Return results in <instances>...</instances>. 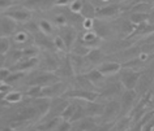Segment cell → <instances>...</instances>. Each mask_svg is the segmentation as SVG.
<instances>
[{
    "label": "cell",
    "instance_id": "9",
    "mask_svg": "<svg viewBox=\"0 0 154 131\" xmlns=\"http://www.w3.org/2000/svg\"><path fill=\"white\" fill-rule=\"evenodd\" d=\"M39 65V59L37 57H21L14 65L11 66L12 71H26V70H32V69L37 68Z\"/></svg>",
    "mask_w": 154,
    "mask_h": 131
},
{
    "label": "cell",
    "instance_id": "11",
    "mask_svg": "<svg viewBox=\"0 0 154 131\" xmlns=\"http://www.w3.org/2000/svg\"><path fill=\"white\" fill-rule=\"evenodd\" d=\"M102 38L98 35V33L95 31L94 29L91 30H85V33L82 34L81 36H80V42L84 43L85 45L90 48H97L99 47V43H101Z\"/></svg>",
    "mask_w": 154,
    "mask_h": 131
},
{
    "label": "cell",
    "instance_id": "1",
    "mask_svg": "<svg viewBox=\"0 0 154 131\" xmlns=\"http://www.w3.org/2000/svg\"><path fill=\"white\" fill-rule=\"evenodd\" d=\"M120 77H122V84L124 86L125 90H134L140 80V71L137 69L127 68L125 70H120Z\"/></svg>",
    "mask_w": 154,
    "mask_h": 131
},
{
    "label": "cell",
    "instance_id": "4",
    "mask_svg": "<svg viewBox=\"0 0 154 131\" xmlns=\"http://www.w3.org/2000/svg\"><path fill=\"white\" fill-rule=\"evenodd\" d=\"M65 92H67L65 83H63L61 80H57V82H54L51 84L42 87V98H47V99L59 98L61 95H65Z\"/></svg>",
    "mask_w": 154,
    "mask_h": 131
},
{
    "label": "cell",
    "instance_id": "5",
    "mask_svg": "<svg viewBox=\"0 0 154 131\" xmlns=\"http://www.w3.org/2000/svg\"><path fill=\"white\" fill-rule=\"evenodd\" d=\"M120 5L119 4H106L102 7H97V13H95V17L98 20H111V18H115L120 14Z\"/></svg>",
    "mask_w": 154,
    "mask_h": 131
},
{
    "label": "cell",
    "instance_id": "31",
    "mask_svg": "<svg viewBox=\"0 0 154 131\" xmlns=\"http://www.w3.org/2000/svg\"><path fill=\"white\" fill-rule=\"evenodd\" d=\"M82 28L84 30H91L94 28V18H82Z\"/></svg>",
    "mask_w": 154,
    "mask_h": 131
},
{
    "label": "cell",
    "instance_id": "27",
    "mask_svg": "<svg viewBox=\"0 0 154 131\" xmlns=\"http://www.w3.org/2000/svg\"><path fill=\"white\" fill-rule=\"evenodd\" d=\"M54 45H55V48H56L59 52H61V53H67V52H69V49H68L67 45H65L64 40L61 39L59 35H55V36H54Z\"/></svg>",
    "mask_w": 154,
    "mask_h": 131
},
{
    "label": "cell",
    "instance_id": "21",
    "mask_svg": "<svg viewBox=\"0 0 154 131\" xmlns=\"http://www.w3.org/2000/svg\"><path fill=\"white\" fill-rule=\"evenodd\" d=\"M149 20V14L148 13H136V12H131L128 21L133 26H138L141 24H145Z\"/></svg>",
    "mask_w": 154,
    "mask_h": 131
},
{
    "label": "cell",
    "instance_id": "28",
    "mask_svg": "<svg viewBox=\"0 0 154 131\" xmlns=\"http://www.w3.org/2000/svg\"><path fill=\"white\" fill-rule=\"evenodd\" d=\"M11 48V39L8 36H2L0 35V53L5 55Z\"/></svg>",
    "mask_w": 154,
    "mask_h": 131
},
{
    "label": "cell",
    "instance_id": "35",
    "mask_svg": "<svg viewBox=\"0 0 154 131\" xmlns=\"http://www.w3.org/2000/svg\"><path fill=\"white\" fill-rule=\"evenodd\" d=\"M119 1H125V0H119Z\"/></svg>",
    "mask_w": 154,
    "mask_h": 131
},
{
    "label": "cell",
    "instance_id": "14",
    "mask_svg": "<svg viewBox=\"0 0 154 131\" xmlns=\"http://www.w3.org/2000/svg\"><path fill=\"white\" fill-rule=\"evenodd\" d=\"M56 71H57V77H73L75 75V71L72 69V65H71V61H69V56L67 57H63L59 64H57V68H56Z\"/></svg>",
    "mask_w": 154,
    "mask_h": 131
},
{
    "label": "cell",
    "instance_id": "12",
    "mask_svg": "<svg viewBox=\"0 0 154 131\" xmlns=\"http://www.w3.org/2000/svg\"><path fill=\"white\" fill-rule=\"evenodd\" d=\"M122 64L116 63V61H105V63L98 64L97 69L102 73L105 77H111L114 74H116L122 70Z\"/></svg>",
    "mask_w": 154,
    "mask_h": 131
},
{
    "label": "cell",
    "instance_id": "3",
    "mask_svg": "<svg viewBox=\"0 0 154 131\" xmlns=\"http://www.w3.org/2000/svg\"><path fill=\"white\" fill-rule=\"evenodd\" d=\"M4 13L8 14L9 17H12L17 24H24V22L30 21V18H32L30 9H28L24 5H12L8 10H5Z\"/></svg>",
    "mask_w": 154,
    "mask_h": 131
},
{
    "label": "cell",
    "instance_id": "22",
    "mask_svg": "<svg viewBox=\"0 0 154 131\" xmlns=\"http://www.w3.org/2000/svg\"><path fill=\"white\" fill-rule=\"evenodd\" d=\"M89 51H90V47H88V45L81 43L80 40L79 42L76 40V43L73 44V47L69 49V52L75 53V55H77V56H86L88 53H89Z\"/></svg>",
    "mask_w": 154,
    "mask_h": 131
},
{
    "label": "cell",
    "instance_id": "26",
    "mask_svg": "<svg viewBox=\"0 0 154 131\" xmlns=\"http://www.w3.org/2000/svg\"><path fill=\"white\" fill-rule=\"evenodd\" d=\"M82 4H84L82 0H71V3H69V5H68V9L71 10V13H73V14H80V12H81V9H82Z\"/></svg>",
    "mask_w": 154,
    "mask_h": 131
},
{
    "label": "cell",
    "instance_id": "32",
    "mask_svg": "<svg viewBox=\"0 0 154 131\" xmlns=\"http://www.w3.org/2000/svg\"><path fill=\"white\" fill-rule=\"evenodd\" d=\"M71 0H54V7H68Z\"/></svg>",
    "mask_w": 154,
    "mask_h": 131
},
{
    "label": "cell",
    "instance_id": "17",
    "mask_svg": "<svg viewBox=\"0 0 154 131\" xmlns=\"http://www.w3.org/2000/svg\"><path fill=\"white\" fill-rule=\"evenodd\" d=\"M25 96L24 92L21 91H17V90H9L8 92L4 94V101L8 103V104H17L20 103L22 98Z\"/></svg>",
    "mask_w": 154,
    "mask_h": 131
},
{
    "label": "cell",
    "instance_id": "13",
    "mask_svg": "<svg viewBox=\"0 0 154 131\" xmlns=\"http://www.w3.org/2000/svg\"><path fill=\"white\" fill-rule=\"evenodd\" d=\"M134 98H136V92H134V90H125L124 94H123L122 98H120V101H119V104H120V110H123L125 113V112L132 109V105L134 103Z\"/></svg>",
    "mask_w": 154,
    "mask_h": 131
},
{
    "label": "cell",
    "instance_id": "33",
    "mask_svg": "<svg viewBox=\"0 0 154 131\" xmlns=\"http://www.w3.org/2000/svg\"><path fill=\"white\" fill-rule=\"evenodd\" d=\"M5 65V55L0 53V68H3Z\"/></svg>",
    "mask_w": 154,
    "mask_h": 131
},
{
    "label": "cell",
    "instance_id": "30",
    "mask_svg": "<svg viewBox=\"0 0 154 131\" xmlns=\"http://www.w3.org/2000/svg\"><path fill=\"white\" fill-rule=\"evenodd\" d=\"M14 4L13 0H0V12H5Z\"/></svg>",
    "mask_w": 154,
    "mask_h": 131
},
{
    "label": "cell",
    "instance_id": "7",
    "mask_svg": "<svg viewBox=\"0 0 154 131\" xmlns=\"http://www.w3.org/2000/svg\"><path fill=\"white\" fill-rule=\"evenodd\" d=\"M57 35L64 40V43L68 47V49H71L73 47V44L76 43V40H77L76 29L73 28V26L68 25V24L64 25V26H60L59 30H57Z\"/></svg>",
    "mask_w": 154,
    "mask_h": 131
},
{
    "label": "cell",
    "instance_id": "2",
    "mask_svg": "<svg viewBox=\"0 0 154 131\" xmlns=\"http://www.w3.org/2000/svg\"><path fill=\"white\" fill-rule=\"evenodd\" d=\"M67 99L71 100H80V101H97L98 94L93 90H86V88H75V90L65 92Z\"/></svg>",
    "mask_w": 154,
    "mask_h": 131
},
{
    "label": "cell",
    "instance_id": "16",
    "mask_svg": "<svg viewBox=\"0 0 154 131\" xmlns=\"http://www.w3.org/2000/svg\"><path fill=\"white\" fill-rule=\"evenodd\" d=\"M85 75H86V78L89 79V82L93 84L94 87H99V86H102V84L105 83V78H106V77L103 75L97 68L90 69L89 71L85 73Z\"/></svg>",
    "mask_w": 154,
    "mask_h": 131
},
{
    "label": "cell",
    "instance_id": "8",
    "mask_svg": "<svg viewBox=\"0 0 154 131\" xmlns=\"http://www.w3.org/2000/svg\"><path fill=\"white\" fill-rule=\"evenodd\" d=\"M17 30V22L9 17L8 14H2L0 16V35L11 38Z\"/></svg>",
    "mask_w": 154,
    "mask_h": 131
},
{
    "label": "cell",
    "instance_id": "10",
    "mask_svg": "<svg viewBox=\"0 0 154 131\" xmlns=\"http://www.w3.org/2000/svg\"><path fill=\"white\" fill-rule=\"evenodd\" d=\"M59 77L56 74H54L51 71H45V73H39L37 74L32 80H29V86H41L45 87L47 84H51L54 82H57Z\"/></svg>",
    "mask_w": 154,
    "mask_h": 131
},
{
    "label": "cell",
    "instance_id": "23",
    "mask_svg": "<svg viewBox=\"0 0 154 131\" xmlns=\"http://www.w3.org/2000/svg\"><path fill=\"white\" fill-rule=\"evenodd\" d=\"M152 10V4L150 3H134V5H132L131 12H136V13H149Z\"/></svg>",
    "mask_w": 154,
    "mask_h": 131
},
{
    "label": "cell",
    "instance_id": "20",
    "mask_svg": "<svg viewBox=\"0 0 154 131\" xmlns=\"http://www.w3.org/2000/svg\"><path fill=\"white\" fill-rule=\"evenodd\" d=\"M38 29L45 36H52L55 34V28L48 20H41L38 22Z\"/></svg>",
    "mask_w": 154,
    "mask_h": 131
},
{
    "label": "cell",
    "instance_id": "29",
    "mask_svg": "<svg viewBox=\"0 0 154 131\" xmlns=\"http://www.w3.org/2000/svg\"><path fill=\"white\" fill-rule=\"evenodd\" d=\"M11 73H12V70H11V68H8V66L0 68V82H5V79L9 77Z\"/></svg>",
    "mask_w": 154,
    "mask_h": 131
},
{
    "label": "cell",
    "instance_id": "19",
    "mask_svg": "<svg viewBox=\"0 0 154 131\" xmlns=\"http://www.w3.org/2000/svg\"><path fill=\"white\" fill-rule=\"evenodd\" d=\"M95 13H97V7L93 5L90 1H84L80 16L82 18H95Z\"/></svg>",
    "mask_w": 154,
    "mask_h": 131
},
{
    "label": "cell",
    "instance_id": "6",
    "mask_svg": "<svg viewBox=\"0 0 154 131\" xmlns=\"http://www.w3.org/2000/svg\"><path fill=\"white\" fill-rule=\"evenodd\" d=\"M69 56V61H71V65H72V69L75 71V75H79V74H85L86 73V69L88 66L90 65V63L88 61V59L85 56H77L75 53H68ZM90 69H88L89 71Z\"/></svg>",
    "mask_w": 154,
    "mask_h": 131
},
{
    "label": "cell",
    "instance_id": "24",
    "mask_svg": "<svg viewBox=\"0 0 154 131\" xmlns=\"http://www.w3.org/2000/svg\"><path fill=\"white\" fill-rule=\"evenodd\" d=\"M22 51V57H37L38 53H39V49H38V47H35V45H26V47L21 48Z\"/></svg>",
    "mask_w": 154,
    "mask_h": 131
},
{
    "label": "cell",
    "instance_id": "25",
    "mask_svg": "<svg viewBox=\"0 0 154 131\" xmlns=\"http://www.w3.org/2000/svg\"><path fill=\"white\" fill-rule=\"evenodd\" d=\"M26 96L32 99H38V98H42V87L41 86H30L28 88V91L25 92Z\"/></svg>",
    "mask_w": 154,
    "mask_h": 131
},
{
    "label": "cell",
    "instance_id": "34",
    "mask_svg": "<svg viewBox=\"0 0 154 131\" xmlns=\"http://www.w3.org/2000/svg\"><path fill=\"white\" fill-rule=\"evenodd\" d=\"M101 1H102V3H109L110 0H101Z\"/></svg>",
    "mask_w": 154,
    "mask_h": 131
},
{
    "label": "cell",
    "instance_id": "18",
    "mask_svg": "<svg viewBox=\"0 0 154 131\" xmlns=\"http://www.w3.org/2000/svg\"><path fill=\"white\" fill-rule=\"evenodd\" d=\"M88 61L90 63V65H97V64H101L102 63V59H103V53L102 51L99 49V47L97 48H90L89 53L85 56Z\"/></svg>",
    "mask_w": 154,
    "mask_h": 131
},
{
    "label": "cell",
    "instance_id": "15",
    "mask_svg": "<svg viewBox=\"0 0 154 131\" xmlns=\"http://www.w3.org/2000/svg\"><path fill=\"white\" fill-rule=\"evenodd\" d=\"M11 38L13 39L14 44L18 45V48H24L26 45H29L30 42H32V36L26 30H16Z\"/></svg>",
    "mask_w": 154,
    "mask_h": 131
}]
</instances>
